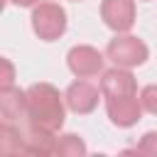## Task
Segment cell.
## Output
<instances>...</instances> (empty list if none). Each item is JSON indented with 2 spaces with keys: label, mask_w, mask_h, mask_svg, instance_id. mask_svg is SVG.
Returning <instances> with one entry per match:
<instances>
[{
  "label": "cell",
  "mask_w": 157,
  "mask_h": 157,
  "mask_svg": "<svg viewBox=\"0 0 157 157\" xmlns=\"http://www.w3.org/2000/svg\"><path fill=\"white\" fill-rule=\"evenodd\" d=\"M66 103H69V108L71 110H76V113H91L96 105H98V88L93 86V83H88V81H76V83H71L69 86V91H66Z\"/></svg>",
  "instance_id": "obj_6"
},
{
  "label": "cell",
  "mask_w": 157,
  "mask_h": 157,
  "mask_svg": "<svg viewBox=\"0 0 157 157\" xmlns=\"http://www.w3.org/2000/svg\"><path fill=\"white\" fill-rule=\"evenodd\" d=\"M103 66V59L96 49L91 47H74L69 52V69L78 76V78H86V76H93L98 74Z\"/></svg>",
  "instance_id": "obj_5"
},
{
  "label": "cell",
  "mask_w": 157,
  "mask_h": 157,
  "mask_svg": "<svg viewBox=\"0 0 157 157\" xmlns=\"http://www.w3.org/2000/svg\"><path fill=\"white\" fill-rule=\"evenodd\" d=\"M27 118L34 130L56 132L64 123V108L59 93L49 83H37L27 91Z\"/></svg>",
  "instance_id": "obj_1"
},
{
  "label": "cell",
  "mask_w": 157,
  "mask_h": 157,
  "mask_svg": "<svg viewBox=\"0 0 157 157\" xmlns=\"http://www.w3.org/2000/svg\"><path fill=\"white\" fill-rule=\"evenodd\" d=\"M101 93L108 98H123V96H135V78L128 71L113 69L103 76L101 81Z\"/></svg>",
  "instance_id": "obj_8"
},
{
  "label": "cell",
  "mask_w": 157,
  "mask_h": 157,
  "mask_svg": "<svg viewBox=\"0 0 157 157\" xmlns=\"http://www.w3.org/2000/svg\"><path fill=\"white\" fill-rule=\"evenodd\" d=\"M108 56L118 66H137L147 59V47L137 37H118L108 44Z\"/></svg>",
  "instance_id": "obj_3"
},
{
  "label": "cell",
  "mask_w": 157,
  "mask_h": 157,
  "mask_svg": "<svg viewBox=\"0 0 157 157\" xmlns=\"http://www.w3.org/2000/svg\"><path fill=\"white\" fill-rule=\"evenodd\" d=\"M10 2H15V5H34L37 0H10Z\"/></svg>",
  "instance_id": "obj_14"
},
{
  "label": "cell",
  "mask_w": 157,
  "mask_h": 157,
  "mask_svg": "<svg viewBox=\"0 0 157 157\" xmlns=\"http://www.w3.org/2000/svg\"><path fill=\"white\" fill-rule=\"evenodd\" d=\"M142 105L150 113H157V86H147L142 91Z\"/></svg>",
  "instance_id": "obj_12"
},
{
  "label": "cell",
  "mask_w": 157,
  "mask_h": 157,
  "mask_svg": "<svg viewBox=\"0 0 157 157\" xmlns=\"http://www.w3.org/2000/svg\"><path fill=\"white\" fill-rule=\"evenodd\" d=\"M2 64H5V78H2V88H5L12 81V66H10V61H2Z\"/></svg>",
  "instance_id": "obj_13"
},
{
  "label": "cell",
  "mask_w": 157,
  "mask_h": 157,
  "mask_svg": "<svg viewBox=\"0 0 157 157\" xmlns=\"http://www.w3.org/2000/svg\"><path fill=\"white\" fill-rule=\"evenodd\" d=\"M101 15H103V20L110 29L125 32V29L132 27L135 5H132V0H105L103 7H101Z\"/></svg>",
  "instance_id": "obj_4"
},
{
  "label": "cell",
  "mask_w": 157,
  "mask_h": 157,
  "mask_svg": "<svg viewBox=\"0 0 157 157\" xmlns=\"http://www.w3.org/2000/svg\"><path fill=\"white\" fill-rule=\"evenodd\" d=\"M108 115L115 125L128 128L132 123H137L140 118V103L135 96H123V98H108Z\"/></svg>",
  "instance_id": "obj_7"
},
{
  "label": "cell",
  "mask_w": 157,
  "mask_h": 157,
  "mask_svg": "<svg viewBox=\"0 0 157 157\" xmlns=\"http://www.w3.org/2000/svg\"><path fill=\"white\" fill-rule=\"evenodd\" d=\"M137 152H142V155H157V132H147L142 137Z\"/></svg>",
  "instance_id": "obj_11"
},
{
  "label": "cell",
  "mask_w": 157,
  "mask_h": 157,
  "mask_svg": "<svg viewBox=\"0 0 157 157\" xmlns=\"http://www.w3.org/2000/svg\"><path fill=\"white\" fill-rule=\"evenodd\" d=\"M32 27H34V32L42 39L52 42L59 34H64V29H66V15H64V10L56 2H39V7L32 12Z\"/></svg>",
  "instance_id": "obj_2"
},
{
  "label": "cell",
  "mask_w": 157,
  "mask_h": 157,
  "mask_svg": "<svg viewBox=\"0 0 157 157\" xmlns=\"http://www.w3.org/2000/svg\"><path fill=\"white\" fill-rule=\"evenodd\" d=\"M54 152H59V155H83L86 147H83V142L76 135H64L61 142L54 145Z\"/></svg>",
  "instance_id": "obj_10"
},
{
  "label": "cell",
  "mask_w": 157,
  "mask_h": 157,
  "mask_svg": "<svg viewBox=\"0 0 157 157\" xmlns=\"http://www.w3.org/2000/svg\"><path fill=\"white\" fill-rule=\"evenodd\" d=\"M0 108H2L5 123H12L15 118H20L22 110H27V93H20L17 88L5 86L0 93Z\"/></svg>",
  "instance_id": "obj_9"
}]
</instances>
